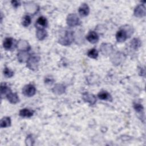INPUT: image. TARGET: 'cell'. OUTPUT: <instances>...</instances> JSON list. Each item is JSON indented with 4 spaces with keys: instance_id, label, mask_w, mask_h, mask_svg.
Returning <instances> with one entry per match:
<instances>
[{
    "instance_id": "cell-1",
    "label": "cell",
    "mask_w": 146,
    "mask_h": 146,
    "mask_svg": "<svg viewBox=\"0 0 146 146\" xmlns=\"http://www.w3.org/2000/svg\"><path fill=\"white\" fill-rule=\"evenodd\" d=\"M74 40L73 32L72 31L67 30L65 31L64 36H61L59 39V43L63 46L70 45Z\"/></svg>"
},
{
    "instance_id": "cell-2",
    "label": "cell",
    "mask_w": 146,
    "mask_h": 146,
    "mask_svg": "<svg viewBox=\"0 0 146 146\" xmlns=\"http://www.w3.org/2000/svg\"><path fill=\"white\" fill-rule=\"evenodd\" d=\"M39 59V57L37 55L30 56L27 61V67L32 70L37 69Z\"/></svg>"
},
{
    "instance_id": "cell-3",
    "label": "cell",
    "mask_w": 146,
    "mask_h": 146,
    "mask_svg": "<svg viewBox=\"0 0 146 146\" xmlns=\"http://www.w3.org/2000/svg\"><path fill=\"white\" fill-rule=\"evenodd\" d=\"M67 23L70 27L78 26L80 24V20L76 14H70L67 17Z\"/></svg>"
},
{
    "instance_id": "cell-4",
    "label": "cell",
    "mask_w": 146,
    "mask_h": 146,
    "mask_svg": "<svg viewBox=\"0 0 146 146\" xmlns=\"http://www.w3.org/2000/svg\"><path fill=\"white\" fill-rule=\"evenodd\" d=\"M36 88L34 85L29 84L25 86L22 89V93L27 97H31L35 94Z\"/></svg>"
},
{
    "instance_id": "cell-5",
    "label": "cell",
    "mask_w": 146,
    "mask_h": 146,
    "mask_svg": "<svg viewBox=\"0 0 146 146\" xmlns=\"http://www.w3.org/2000/svg\"><path fill=\"white\" fill-rule=\"evenodd\" d=\"M128 38L127 31L125 29H120L116 33V39L118 42H123Z\"/></svg>"
},
{
    "instance_id": "cell-6",
    "label": "cell",
    "mask_w": 146,
    "mask_h": 146,
    "mask_svg": "<svg viewBox=\"0 0 146 146\" xmlns=\"http://www.w3.org/2000/svg\"><path fill=\"white\" fill-rule=\"evenodd\" d=\"M134 15L136 17H143L145 15V7L144 5L140 4L137 5L134 10Z\"/></svg>"
},
{
    "instance_id": "cell-7",
    "label": "cell",
    "mask_w": 146,
    "mask_h": 146,
    "mask_svg": "<svg viewBox=\"0 0 146 146\" xmlns=\"http://www.w3.org/2000/svg\"><path fill=\"white\" fill-rule=\"evenodd\" d=\"M82 98L84 102H88V103H90V105L95 104L96 102V99L95 95L89 93H87V92L84 93L83 94Z\"/></svg>"
},
{
    "instance_id": "cell-8",
    "label": "cell",
    "mask_w": 146,
    "mask_h": 146,
    "mask_svg": "<svg viewBox=\"0 0 146 146\" xmlns=\"http://www.w3.org/2000/svg\"><path fill=\"white\" fill-rule=\"evenodd\" d=\"M86 39L89 42L94 44L98 42L99 40V36L96 32L94 31H90L87 35Z\"/></svg>"
},
{
    "instance_id": "cell-9",
    "label": "cell",
    "mask_w": 146,
    "mask_h": 146,
    "mask_svg": "<svg viewBox=\"0 0 146 146\" xmlns=\"http://www.w3.org/2000/svg\"><path fill=\"white\" fill-rule=\"evenodd\" d=\"M78 13L79 15L82 17L87 16L90 13V7L88 5L85 3L82 4L81 6L79 7Z\"/></svg>"
},
{
    "instance_id": "cell-10",
    "label": "cell",
    "mask_w": 146,
    "mask_h": 146,
    "mask_svg": "<svg viewBox=\"0 0 146 146\" xmlns=\"http://www.w3.org/2000/svg\"><path fill=\"white\" fill-rule=\"evenodd\" d=\"M7 100L12 104H16L17 103L19 100V97L17 93H13L11 91L10 92L6 95Z\"/></svg>"
},
{
    "instance_id": "cell-11",
    "label": "cell",
    "mask_w": 146,
    "mask_h": 146,
    "mask_svg": "<svg viewBox=\"0 0 146 146\" xmlns=\"http://www.w3.org/2000/svg\"><path fill=\"white\" fill-rule=\"evenodd\" d=\"M102 53L104 55L109 54L113 50V47L111 44L108 43H103L100 48Z\"/></svg>"
},
{
    "instance_id": "cell-12",
    "label": "cell",
    "mask_w": 146,
    "mask_h": 146,
    "mask_svg": "<svg viewBox=\"0 0 146 146\" xmlns=\"http://www.w3.org/2000/svg\"><path fill=\"white\" fill-rule=\"evenodd\" d=\"M19 116L23 117H30L34 114V111L28 108H23L20 110Z\"/></svg>"
},
{
    "instance_id": "cell-13",
    "label": "cell",
    "mask_w": 146,
    "mask_h": 146,
    "mask_svg": "<svg viewBox=\"0 0 146 146\" xmlns=\"http://www.w3.org/2000/svg\"><path fill=\"white\" fill-rule=\"evenodd\" d=\"M36 36L39 40H42L46 37L47 31L43 28L38 27L36 32Z\"/></svg>"
},
{
    "instance_id": "cell-14",
    "label": "cell",
    "mask_w": 146,
    "mask_h": 146,
    "mask_svg": "<svg viewBox=\"0 0 146 146\" xmlns=\"http://www.w3.org/2000/svg\"><path fill=\"white\" fill-rule=\"evenodd\" d=\"M98 96L101 100H107V101H112V98L111 95L108 92L105 91H100L98 94Z\"/></svg>"
},
{
    "instance_id": "cell-15",
    "label": "cell",
    "mask_w": 146,
    "mask_h": 146,
    "mask_svg": "<svg viewBox=\"0 0 146 146\" xmlns=\"http://www.w3.org/2000/svg\"><path fill=\"white\" fill-rule=\"evenodd\" d=\"M30 47L28 42L26 40H20L18 43V48L23 51H28Z\"/></svg>"
},
{
    "instance_id": "cell-16",
    "label": "cell",
    "mask_w": 146,
    "mask_h": 146,
    "mask_svg": "<svg viewBox=\"0 0 146 146\" xmlns=\"http://www.w3.org/2000/svg\"><path fill=\"white\" fill-rule=\"evenodd\" d=\"M36 23L38 25H39V26H41L42 28H44V27H47V25H48V22H47V19L45 17H43V16L39 17L38 18Z\"/></svg>"
},
{
    "instance_id": "cell-17",
    "label": "cell",
    "mask_w": 146,
    "mask_h": 146,
    "mask_svg": "<svg viewBox=\"0 0 146 146\" xmlns=\"http://www.w3.org/2000/svg\"><path fill=\"white\" fill-rule=\"evenodd\" d=\"M52 91L54 92L57 94H61L64 92L65 91V87L60 84H56L54 87L52 88Z\"/></svg>"
},
{
    "instance_id": "cell-18",
    "label": "cell",
    "mask_w": 146,
    "mask_h": 146,
    "mask_svg": "<svg viewBox=\"0 0 146 146\" xmlns=\"http://www.w3.org/2000/svg\"><path fill=\"white\" fill-rule=\"evenodd\" d=\"M11 119L9 117H4L1 120V127L6 128L10 127L11 125Z\"/></svg>"
},
{
    "instance_id": "cell-19",
    "label": "cell",
    "mask_w": 146,
    "mask_h": 146,
    "mask_svg": "<svg viewBox=\"0 0 146 146\" xmlns=\"http://www.w3.org/2000/svg\"><path fill=\"white\" fill-rule=\"evenodd\" d=\"M13 44V39L11 38H6L3 40V46L6 50H10Z\"/></svg>"
},
{
    "instance_id": "cell-20",
    "label": "cell",
    "mask_w": 146,
    "mask_h": 146,
    "mask_svg": "<svg viewBox=\"0 0 146 146\" xmlns=\"http://www.w3.org/2000/svg\"><path fill=\"white\" fill-rule=\"evenodd\" d=\"M131 47L132 48L134 49V50H137L138 49L139 47H140L141 43V41L137 39V38H133L131 42Z\"/></svg>"
},
{
    "instance_id": "cell-21",
    "label": "cell",
    "mask_w": 146,
    "mask_h": 146,
    "mask_svg": "<svg viewBox=\"0 0 146 146\" xmlns=\"http://www.w3.org/2000/svg\"><path fill=\"white\" fill-rule=\"evenodd\" d=\"M29 57L30 56H29V54L26 53L25 51L20 52L19 54H18V58L21 62H24L25 61H27Z\"/></svg>"
},
{
    "instance_id": "cell-22",
    "label": "cell",
    "mask_w": 146,
    "mask_h": 146,
    "mask_svg": "<svg viewBox=\"0 0 146 146\" xmlns=\"http://www.w3.org/2000/svg\"><path fill=\"white\" fill-rule=\"evenodd\" d=\"M10 88L6 85V83H1V96H3V95H7L10 92H11Z\"/></svg>"
},
{
    "instance_id": "cell-23",
    "label": "cell",
    "mask_w": 146,
    "mask_h": 146,
    "mask_svg": "<svg viewBox=\"0 0 146 146\" xmlns=\"http://www.w3.org/2000/svg\"><path fill=\"white\" fill-rule=\"evenodd\" d=\"M87 55L92 59H96L98 56V51L96 48H92L90 49L88 52H87Z\"/></svg>"
},
{
    "instance_id": "cell-24",
    "label": "cell",
    "mask_w": 146,
    "mask_h": 146,
    "mask_svg": "<svg viewBox=\"0 0 146 146\" xmlns=\"http://www.w3.org/2000/svg\"><path fill=\"white\" fill-rule=\"evenodd\" d=\"M31 22V18L29 15H25L22 21V25L25 26V27H27L29 26Z\"/></svg>"
},
{
    "instance_id": "cell-25",
    "label": "cell",
    "mask_w": 146,
    "mask_h": 146,
    "mask_svg": "<svg viewBox=\"0 0 146 146\" xmlns=\"http://www.w3.org/2000/svg\"><path fill=\"white\" fill-rule=\"evenodd\" d=\"M3 75L6 78H11L14 75V72L7 67L4 68Z\"/></svg>"
},
{
    "instance_id": "cell-26",
    "label": "cell",
    "mask_w": 146,
    "mask_h": 146,
    "mask_svg": "<svg viewBox=\"0 0 146 146\" xmlns=\"http://www.w3.org/2000/svg\"><path fill=\"white\" fill-rule=\"evenodd\" d=\"M133 108L136 111V112L137 113H141L142 111H143V110H144L143 106L140 103H133Z\"/></svg>"
},
{
    "instance_id": "cell-27",
    "label": "cell",
    "mask_w": 146,
    "mask_h": 146,
    "mask_svg": "<svg viewBox=\"0 0 146 146\" xmlns=\"http://www.w3.org/2000/svg\"><path fill=\"white\" fill-rule=\"evenodd\" d=\"M54 79L51 77H50V76H49L48 77V76H46L45 77V79H44V82H45V84H48V85H51L53 82H54Z\"/></svg>"
},
{
    "instance_id": "cell-28",
    "label": "cell",
    "mask_w": 146,
    "mask_h": 146,
    "mask_svg": "<svg viewBox=\"0 0 146 146\" xmlns=\"http://www.w3.org/2000/svg\"><path fill=\"white\" fill-rule=\"evenodd\" d=\"M32 141H34V140H33V139L32 136H31V135H30V136H28V137H27L26 140V144H27V145H33Z\"/></svg>"
},
{
    "instance_id": "cell-29",
    "label": "cell",
    "mask_w": 146,
    "mask_h": 146,
    "mask_svg": "<svg viewBox=\"0 0 146 146\" xmlns=\"http://www.w3.org/2000/svg\"><path fill=\"white\" fill-rule=\"evenodd\" d=\"M11 2V4L13 5V6L15 8H17V7H18V6L20 5L19 2L17 1H12Z\"/></svg>"
}]
</instances>
